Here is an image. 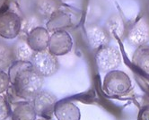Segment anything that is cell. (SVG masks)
<instances>
[{
  "instance_id": "obj_15",
  "label": "cell",
  "mask_w": 149,
  "mask_h": 120,
  "mask_svg": "<svg viewBox=\"0 0 149 120\" xmlns=\"http://www.w3.org/2000/svg\"><path fill=\"white\" fill-rule=\"evenodd\" d=\"M132 62L136 67L149 73V46L138 47L133 55Z\"/></svg>"
},
{
  "instance_id": "obj_22",
  "label": "cell",
  "mask_w": 149,
  "mask_h": 120,
  "mask_svg": "<svg viewBox=\"0 0 149 120\" xmlns=\"http://www.w3.org/2000/svg\"><path fill=\"white\" fill-rule=\"evenodd\" d=\"M39 120H50V119H48V118H40Z\"/></svg>"
},
{
  "instance_id": "obj_9",
  "label": "cell",
  "mask_w": 149,
  "mask_h": 120,
  "mask_svg": "<svg viewBox=\"0 0 149 120\" xmlns=\"http://www.w3.org/2000/svg\"><path fill=\"white\" fill-rule=\"evenodd\" d=\"M49 39V31L40 26L31 31L26 37L27 43L35 52L48 49Z\"/></svg>"
},
{
  "instance_id": "obj_2",
  "label": "cell",
  "mask_w": 149,
  "mask_h": 120,
  "mask_svg": "<svg viewBox=\"0 0 149 120\" xmlns=\"http://www.w3.org/2000/svg\"><path fill=\"white\" fill-rule=\"evenodd\" d=\"M131 80L126 73L120 70L110 71L105 75L103 87L109 94L120 96L131 89Z\"/></svg>"
},
{
  "instance_id": "obj_18",
  "label": "cell",
  "mask_w": 149,
  "mask_h": 120,
  "mask_svg": "<svg viewBox=\"0 0 149 120\" xmlns=\"http://www.w3.org/2000/svg\"><path fill=\"white\" fill-rule=\"evenodd\" d=\"M40 23V20L38 15H33V16L24 18V20H22V26H21L20 33L24 35L26 39L27 35L31 31L34 30L37 27H40L39 26Z\"/></svg>"
},
{
  "instance_id": "obj_4",
  "label": "cell",
  "mask_w": 149,
  "mask_h": 120,
  "mask_svg": "<svg viewBox=\"0 0 149 120\" xmlns=\"http://www.w3.org/2000/svg\"><path fill=\"white\" fill-rule=\"evenodd\" d=\"M97 67L101 72L113 71L120 67L122 58L118 49L112 46L106 45L97 49L95 56Z\"/></svg>"
},
{
  "instance_id": "obj_10",
  "label": "cell",
  "mask_w": 149,
  "mask_h": 120,
  "mask_svg": "<svg viewBox=\"0 0 149 120\" xmlns=\"http://www.w3.org/2000/svg\"><path fill=\"white\" fill-rule=\"evenodd\" d=\"M54 115L58 120H80L81 117L80 110L77 105L68 101L57 102Z\"/></svg>"
},
{
  "instance_id": "obj_19",
  "label": "cell",
  "mask_w": 149,
  "mask_h": 120,
  "mask_svg": "<svg viewBox=\"0 0 149 120\" xmlns=\"http://www.w3.org/2000/svg\"><path fill=\"white\" fill-rule=\"evenodd\" d=\"M10 116V106L4 96L0 95V120H6Z\"/></svg>"
},
{
  "instance_id": "obj_12",
  "label": "cell",
  "mask_w": 149,
  "mask_h": 120,
  "mask_svg": "<svg viewBox=\"0 0 149 120\" xmlns=\"http://www.w3.org/2000/svg\"><path fill=\"white\" fill-rule=\"evenodd\" d=\"M15 61L18 62H31L35 51L31 49L27 43L26 39L20 38L12 48Z\"/></svg>"
},
{
  "instance_id": "obj_23",
  "label": "cell",
  "mask_w": 149,
  "mask_h": 120,
  "mask_svg": "<svg viewBox=\"0 0 149 120\" xmlns=\"http://www.w3.org/2000/svg\"><path fill=\"white\" fill-rule=\"evenodd\" d=\"M147 11H148V15H149V5H148V6H147Z\"/></svg>"
},
{
  "instance_id": "obj_16",
  "label": "cell",
  "mask_w": 149,
  "mask_h": 120,
  "mask_svg": "<svg viewBox=\"0 0 149 120\" xmlns=\"http://www.w3.org/2000/svg\"><path fill=\"white\" fill-rule=\"evenodd\" d=\"M15 62L12 48L5 43L0 42V71H4L10 67Z\"/></svg>"
},
{
  "instance_id": "obj_13",
  "label": "cell",
  "mask_w": 149,
  "mask_h": 120,
  "mask_svg": "<svg viewBox=\"0 0 149 120\" xmlns=\"http://www.w3.org/2000/svg\"><path fill=\"white\" fill-rule=\"evenodd\" d=\"M35 10L39 17L50 19L60 10V4L58 0H37Z\"/></svg>"
},
{
  "instance_id": "obj_17",
  "label": "cell",
  "mask_w": 149,
  "mask_h": 120,
  "mask_svg": "<svg viewBox=\"0 0 149 120\" xmlns=\"http://www.w3.org/2000/svg\"><path fill=\"white\" fill-rule=\"evenodd\" d=\"M107 29L111 34L121 38L125 31V25L122 19L119 15H115L108 20Z\"/></svg>"
},
{
  "instance_id": "obj_14",
  "label": "cell",
  "mask_w": 149,
  "mask_h": 120,
  "mask_svg": "<svg viewBox=\"0 0 149 120\" xmlns=\"http://www.w3.org/2000/svg\"><path fill=\"white\" fill-rule=\"evenodd\" d=\"M36 112L33 103L31 102H21L18 104L12 113L13 120H35Z\"/></svg>"
},
{
  "instance_id": "obj_6",
  "label": "cell",
  "mask_w": 149,
  "mask_h": 120,
  "mask_svg": "<svg viewBox=\"0 0 149 120\" xmlns=\"http://www.w3.org/2000/svg\"><path fill=\"white\" fill-rule=\"evenodd\" d=\"M58 101L55 95L52 93L41 91L33 100V105L36 114L43 118H51L54 114L55 106Z\"/></svg>"
},
{
  "instance_id": "obj_1",
  "label": "cell",
  "mask_w": 149,
  "mask_h": 120,
  "mask_svg": "<svg viewBox=\"0 0 149 120\" xmlns=\"http://www.w3.org/2000/svg\"><path fill=\"white\" fill-rule=\"evenodd\" d=\"M8 75L16 96L24 100H33L41 92L44 78L33 67L31 62L15 61L10 67Z\"/></svg>"
},
{
  "instance_id": "obj_8",
  "label": "cell",
  "mask_w": 149,
  "mask_h": 120,
  "mask_svg": "<svg viewBox=\"0 0 149 120\" xmlns=\"http://www.w3.org/2000/svg\"><path fill=\"white\" fill-rule=\"evenodd\" d=\"M127 40L132 45L140 47L149 41V22L146 18H141L127 31Z\"/></svg>"
},
{
  "instance_id": "obj_5",
  "label": "cell",
  "mask_w": 149,
  "mask_h": 120,
  "mask_svg": "<svg viewBox=\"0 0 149 120\" xmlns=\"http://www.w3.org/2000/svg\"><path fill=\"white\" fill-rule=\"evenodd\" d=\"M22 19L15 12L6 11L0 15V37L13 40L15 39L21 31Z\"/></svg>"
},
{
  "instance_id": "obj_21",
  "label": "cell",
  "mask_w": 149,
  "mask_h": 120,
  "mask_svg": "<svg viewBox=\"0 0 149 120\" xmlns=\"http://www.w3.org/2000/svg\"><path fill=\"white\" fill-rule=\"evenodd\" d=\"M6 2H7V0H0V9L4 7V6L6 4Z\"/></svg>"
},
{
  "instance_id": "obj_3",
  "label": "cell",
  "mask_w": 149,
  "mask_h": 120,
  "mask_svg": "<svg viewBox=\"0 0 149 120\" xmlns=\"http://www.w3.org/2000/svg\"><path fill=\"white\" fill-rule=\"evenodd\" d=\"M31 63L33 69L43 78L55 74L59 68L57 57L50 53L49 49L35 52Z\"/></svg>"
},
{
  "instance_id": "obj_11",
  "label": "cell",
  "mask_w": 149,
  "mask_h": 120,
  "mask_svg": "<svg viewBox=\"0 0 149 120\" xmlns=\"http://www.w3.org/2000/svg\"><path fill=\"white\" fill-rule=\"evenodd\" d=\"M86 37L90 46L94 49H99L103 46L108 45L110 40L107 31L96 25H93L87 28Z\"/></svg>"
},
{
  "instance_id": "obj_7",
  "label": "cell",
  "mask_w": 149,
  "mask_h": 120,
  "mask_svg": "<svg viewBox=\"0 0 149 120\" xmlns=\"http://www.w3.org/2000/svg\"><path fill=\"white\" fill-rule=\"evenodd\" d=\"M73 47L72 37L68 31L59 30L53 32L50 36L48 49L56 57L64 56L69 53Z\"/></svg>"
},
{
  "instance_id": "obj_20",
  "label": "cell",
  "mask_w": 149,
  "mask_h": 120,
  "mask_svg": "<svg viewBox=\"0 0 149 120\" xmlns=\"http://www.w3.org/2000/svg\"><path fill=\"white\" fill-rule=\"evenodd\" d=\"M10 78L9 75L4 71H0V94L5 92L9 87Z\"/></svg>"
}]
</instances>
